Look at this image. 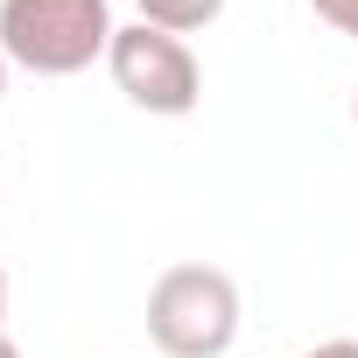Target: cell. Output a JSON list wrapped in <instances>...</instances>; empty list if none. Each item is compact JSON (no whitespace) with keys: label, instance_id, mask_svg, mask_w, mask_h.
Segmentation results:
<instances>
[{"label":"cell","instance_id":"obj_1","mask_svg":"<svg viewBox=\"0 0 358 358\" xmlns=\"http://www.w3.org/2000/svg\"><path fill=\"white\" fill-rule=\"evenodd\" d=\"M113 50L106 0H0V57L36 78H78Z\"/></svg>","mask_w":358,"mask_h":358},{"label":"cell","instance_id":"obj_2","mask_svg":"<svg viewBox=\"0 0 358 358\" xmlns=\"http://www.w3.org/2000/svg\"><path fill=\"white\" fill-rule=\"evenodd\" d=\"M148 337L169 358H225L239 344V281L204 260L169 267L148 288Z\"/></svg>","mask_w":358,"mask_h":358},{"label":"cell","instance_id":"obj_3","mask_svg":"<svg viewBox=\"0 0 358 358\" xmlns=\"http://www.w3.org/2000/svg\"><path fill=\"white\" fill-rule=\"evenodd\" d=\"M106 64H113V85L127 92V106H141V113H155V120H183V113H197V99H204V71H197L190 43L169 36V29H155V22L113 29Z\"/></svg>","mask_w":358,"mask_h":358},{"label":"cell","instance_id":"obj_4","mask_svg":"<svg viewBox=\"0 0 358 358\" xmlns=\"http://www.w3.org/2000/svg\"><path fill=\"white\" fill-rule=\"evenodd\" d=\"M225 15V0H141V22L169 29V36H197Z\"/></svg>","mask_w":358,"mask_h":358},{"label":"cell","instance_id":"obj_5","mask_svg":"<svg viewBox=\"0 0 358 358\" xmlns=\"http://www.w3.org/2000/svg\"><path fill=\"white\" fill-rule=\"evenodd\" d=\"M309 8H316L337 36H351V43H358V0H309Z\"/></svg>","mask_w":358,"mask_h":358},{"label":"cell","instance_id":"obj_6","mask_svg":"<svg viewBox=\"0 0 358 358\" xmlns=\"http://www.w3.org/2000/svg\"><path fill=\"white\" fill-rule=\"evenodd\" d=\"M309 358H358V337H330V344H316Z\"/></svg>","mask_w":358,"mask_h":358},{"label":"cell","instance_id":"obj_7","mask_svg":"<svg viewBox=\"0 0 358 358\" xmlns=\"http://www.w3.org/2000/svg\"><path fill=\"white\" fill-rule=\"evenodd\" d=\"M0 337H8V267H0Z\"/></svg>","mask_w":358,"mask_h":358},{"label":"cell","instance_id":"obj_8","mask_svg":"<svg viewBox=\"0 0 358 358\" xmlns=\"http://www.w3.org/2000/svg\"><path fill=\"white\" fill-rule=\"evenodd\" d=\"M0 358H22V344H15V337H0Z\"/></svg>","mask_w":358,"mask_h":358},{"label":"cell","instance_id":"obj_9","mask_svg":"<svg viewBox=\"0 0 358 358\" xmlns=\"http://www.w3.org/2000/svg\"><path fill=\"white\" fill-rule=\"evenodd\" d=\"M0 99H8V57H0Z\"/></svg>","mask_w":358,"mask_h":358},{"label":"cell","instance_id":"obj_10","mask_svg":"<svg viewBox=\"0 0 358 358\" xmlns=\"http://www.w3.org/2000/svg\"><path fill=\"white\" fill-rule=\"evenodd\" d=\"M351 120H358V92H351Z\"/></svg>","mask_w":358,"mask_h":358}]
</instances>
